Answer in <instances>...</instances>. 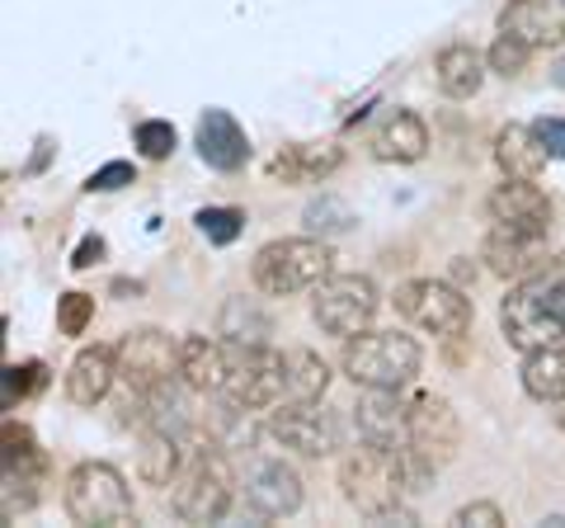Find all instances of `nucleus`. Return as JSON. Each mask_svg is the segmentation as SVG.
<instances>
[{
  "instance_id": "nucleus-1",
  "label": "nucleus",
  "mask_w": 565,
  "mask_h": 528,
  "mask_svg": "<svg viewBox=\"0 0 565 528\" xmlns=\"http://www.w3.org/2000/svg\"><path fill=\"white\" fill-rule=\"evenodd\" d=\"M340 490L344 500L373 524H415V515L405 509L411 486L401 477V453L382 448V444H363L349 448L340 457Z\"/></svg>"
},
{
  "instance_id": "nucleus-2",
  "label": "nucleus",
  "mask_w": 565,
  "mask_h": 528,
  "mask_svg": "<svg viewBox=\"0 0 565 528\" xmlns=\"http://www.w3.org/2000/svg\"><path fill=\"white\" fill-rule=\"evenodd\" d=\"M236 486H241V477H236L226 448L203 444L184 457L180 477L170 482V509H174V519H184V524H217L226 509H232Z\"/></svg>"
},
{
  "instance_id": "nucleus-3",
  "label": "nucleus",
  "mask_w": 565,
  "mask_h": 528,
  "mask_svg": "<svg viewBox=\"0 0 565 528\" xmlns=\"http://www.w3.org/2000/svg\"><path fill=\"white\" fill-rule=\"evenodd\" d=\"M334 274V255L326 241L316 236H282L259 245L250 264V278L264 297H292V293H316Z\"/></svg>"
},
{
  "instance_id": "nucleus-4",
  "label": "nucleus",
  "mask_w": 565,
  "mask_h": 528,
  "mask_svg": "<svg viewBox=\"0 0 565 528\" xmlns=\"http://www.w3.org/2000/svg\"><path fill=\"white\" fill-rule=\"evenodd\" d=\"M419 345L401 330H359L344 340V373L353 387H411L419 378Z\"/></svg>"
},
{
  "instance_id": "nucleus-5",
  "label": "nucleus",
  "mask_w": 565,
  "mask_h": 528,
  "mask_svg": "<svg viewBox=\"0 0 565 528\" xmlns=\"http://www.w3.org/2000/svg\"><path fill=\"white\" fill-rule=\"evenodd\" d=\"M66 515L90 528H122L132 519V490L114 463H81L66 477Z\"/></svg>"
},
{
  "instance_id": "nucleus-6",
  "label": "nucleus",
  "mask_w": 565,
  "mask_h": 528,
  "mask_svg": "<svg viewBox=\"0 0 565 528\" xmlns=\"http://www.w3.org/2000/svg\"><path fill=\"white\" fill-rule=\"evenodd\" d=\"M396 311L438 340H462L471 330V297L444 278H411L396 288Z\"/></svg>"
},
{
  "instance_id": "nucleus-7",
  "label": "nucleus",
  "mask_w": 565,
  "mask_h": 528,
  "mask_svg": "<svg viewBox=\"0 0 565 528\" xmlns=\"http://www.w3.org/2000/svg\"><path fill=\"white\" fill-rule=\"evenodd\" d=\"M311 316L326 336H359L377 316V284L367 274H330L311 297Z\"/></svg>"
},
{
  "instance_id": "nucleus-8",
  "label": "nucleus",
  "mask_w": 565,
  "mask_h": 528,
  "mask_svg": "<svg viewBox=\"0 0 565 528\" xmlns=\"http://www.w3.org/2000/svg\"><path fill=\"white\" fill-rule=\"evenodd\" d=\"M118 378L132 397H147L156 387L180 378V340L156 326H137L118 340Z\"/></svg>"
},
{
  "instance_id": "nucleus-9",
  "label": "nucleus",
  "mask_w": 565,
  "mask_h": 528,
  "mask_svg": "<svg viewBox=\"0 0 565 528\" xmlns=\"http://www.w3.org/2000/svg\"><path fill=\"white\" fill-rule=\"evenodd\" d=\"M264 430L302 457H330L344 444V425L326 401H278V411L264 420Z\"/></svg>"
},
{
  "instance_id": "nucleus-10",
  "label": "nucleus",
  "mask_w": 565,
  "mask_h": 528,
  "mask_svg": "<svg viewBox=\"0 0 565 528\" xmlns=\"http://www.w3.org/2000/svg\"><path fill=\"white\" fill-rule=\"evenodd\" d=\"M222 397L255 411L278 406L288 397V355L269 345H232V378H226Z\"/></svg>"
},
{
  "instance_id": "nucleus-11",
  "label": "nucleus",
  "mask_w": 565,
  "mask_h": 528,
  "mask_svg": "<svg viewBox=\"0 0 565 528\" xmlns=\"http://www.w3.org/2000/svg\"><path fill=\"white\" fill-rule=\"evenodd\" d=\"M241 496L259 519H288L302 509V477H297L292 463H282L274 453H259L241 472Z\"/></svg>"
},
{
  "instance_id": "nucleus-12",
  "label": "nucleus",
  "mask_w": 565,
  "mask_h": 528,
  "mask_svg": "<svg viewBox=\"0 0 565 528\" xmlns=\"http://www.w3.org/2000/svg\"><path fill=\"white\" fill-rule=\"evenodd\" d=\"M43 482H47V453L39 448L29 425L6 420V519L39 505Z\"/></svg>"
},
{
  "instance_id": "nucleus-13",
  "label": "nucleus",
  "mask_w": 565,
  "mask_h": 528,
  "mask_svg": "<svg viewBox=\"0 0 565 528\" xmlns=\"http://www.w3.org/2000/svg\"><path fill=\"white\" fill-rule=\"evenodd\" d=\"M486 213H490V226L500 232H519V236H546L552 232V203L546 193L533 184V180H509L486 199Z\"/></svg>"
},
{
  "instance_id": "nucleus-14",
  "label": "nucleus",
  "mask_w": 565,
  "mask_h": 528,
  "mask_svg": "<svg viewBox=\"0 0 565 528\" xmlns=\"http://www.w3.org/2000/svg\"><path fill=\"white\" fill-rule=\"evenodd\" d=\"M500 326L514 349H542V345H561L565 340V321L561 316H552L533 293H527L523 284L509 288V297L500 303Z\"/></svg>"
},
{
  "instance_id": "nucleus-15",
  "label": "nucleus",
  "mask_w": 565,
  "mask_h": 528,
  "mask_svg": "<svg viewBox=\"0 0 565 528\" xmlns=\"http://www.w3.org/2000/svg\"><path fill=\"white\" fill-rule=\"evenodd\" d=\"M353 425L367 444L401 448L411 444V401H401L392 387H363L359 406H353Z\"/></svg>"
},
{
  "instance_id": "nucleus-16",
  "label": "nucleus",
  "mask_w": 565,
  "mask_h": 528,
  "mask_svg": "<svg viewBox=\"0 0 565 528\" xmlns=\"http://www.w3.org/2000/svg\"><path fill=\"white\" fill-rule=\"evenodd\" d=\"M411 444L419 453H429L434 463H448L462 444V425H457V411L448 397H434V392H419L411 397Z\"/></svg>"
},
{
  "instance_id": "nucleus-17",
  "label": "nucleus",
  "mask_w": 565,
  "mask_h": 528,
  "mask_svg": "<svg viewBox=\"0 0 565 528\" xmlns=\"http://www.w3.org/2000/svg\"><path fill=\"white\" fill-rule=\"evenodd\" d=\"M500 33H514L527 47H561L565 43V0H509L500 10Z\"/></svg>"
},
{
  "instance_id": "nucleus-18",
  "label": "nucleus",
  "mask_w": 565,
  "mask_h": 528,
  "mask_svg": "<svg viewBox=\"0 0 565 528\" xmlns=\"http://www.w3.org/2000/svg\"><path fill=\"white\" fill-rule=\"evenodd\" d=\"M180 378L189 382V392L222 397L226 378H232V340H217V336H184V340H180Z\"/></svg>"
},
{
  "instance_id": "nucleus-19",
  "label": "nucleus",
  "mask_w": 565,
  "mask_h": 528,
  "mask_svg": "<svg viewBox=\"0 0 565 528\" xmlns=\"http://www.w3.org/2000/svg\"><path fill=\"white\" fill-rule=\"evenodd\" d=\"M367 147H373L377 161L386 166H415L424 151H429V128H424V118L411 114V109H392L386 114L373 137H367Z\"/></svg>"
},
{
  "instance_id": "nucleus-20",
  "label": "nucleus",
  "mask_w": 565,
  "mask_h": 528,
  "mask_svg": "<svg viewBox=\"0 0 565 528\" xmlns=\"http://www.w3.org/2000/svg\"><path fill=\"white\" fill-rule=\"evenodd\" d=\"M114 382H118V349H109V345L81 349L66 368V397L76 401V406H99V401L114 392Z\"/></svg>"
},
{
  "instance_id": "nucleus-21",
  "label": "nucleus",
  "mask_w": 565,
  "mask_h": 528,
  "mask_svg": "<svg viewBox=\"0 0 565 528\" xmlns=\"http://www.w3.org/2000/svg\"><path fill=\"white\" fill-rule=\"evenodd\" d=\"M340 166H344V151L334 142H292L269 161V175L278 184H321Z\"/></svg>"
},
{
  "instance_id": "nucleus-22",
  "label": "nucleus",
  "mask_w": 565,
  "mask_h": 528,
  "mask_svg": "<svg viewBox=\"0 0 565 528\" xmlns=\"http://www.w3.org/2000/svg\"><path fill=\"white\" fill-rule=\"evenodd\" d=\"M199 156L212 170H241L250 161V142H245V128L226 114V109H207L199 118Z\"/></svg>"
},
{
  "instance_id": "nucleus-23",
  "label": "nucleus",
  "mask_w": 565,
  "mask_h": 528,
  "mask_svg": "<svg viewBox=\"0 0 565 528\" xmlns=\"http://www.w3.org/2000/svg\"><path fill=\"white\" fill-rule=\"evenodd\" d=\"M481 255L490 264V274L514 278V284L552 260V255H546V236H519V232H500V226H490Z\"/></svg>"
},
{
  "instance_id": "nucleus-24",
  "label": "nucleus",
  "mask_w": 565,
  "mask_h": 528,
  "mask_svg": "<svg viewBox=\"0 0 565 528\" xmlns=\"http://www.w3.org/2000/svg\"><path fill=\"white\" fill-rule=\"evenodd\" d=\"M494 161H500V170L509 175V180H537L542 166L552 161V156H546L537 128H527V123H509V128L494 137Z\"/></svg>"
},
{
  "instance_id": "nucleus-25",
  "label": "nucleus",
  "mask_w": 565,
  "mask_h": 528,
  "mask_svg": "<svg viewBox=\"0 0 565 528\" xmlns=\"http://www.w3.org/2000/svg\"><path fill=\"white\" fill-rule=\"evenodd\" d=\"M486 72H490V62L471 43H452V47L438 52V62H434L438 91H444L448 99H471L486 85Z\"/></svg>"
},
{
  "instance_id": "nucleus-26",
  "label": "nucleus",
  "mask_w": 565,
  "mask_h": 528,
  "mask_svg": "<svg viewBox=\"0 0 565 528\" xmlns=\"http://www.w3.org/2000/svg\"><path fill=\"white\" fill-rule=\"evenodd\" d=\"M180 444L184 439H174L166 430H141V448H137V477L147 486H170L180 477L184 457H180Z\"/></svg>"
},
{
  "instance_id": "nucleus-27",
  "label": "nucleus",
  "mask_w": 565,
  "mask_h": 528,
  "mask_svg": "<svg viewBox=\"0 0 565 528\" xmlns=\"http://www.w3.org/2000/svg\"><path fill=\"white\" fill-rule=\"evenodd\" d=\"M259 411L255 406H241V401L222 397L217 411H207V444L217 448H255L259 444Z\"/></svg>"
},
{
  "instance_id": "nucleus-28",
  "label": "nucleus",
  "mask_w": 565,
  "mask_h": 528,
  "mask_svg": "<svg viewBox=\"0 0 565 528\" xmlns=\"http://www.w3.org/2000/svg\"><path fill=\"white\" fill-rule=\"evenodd\" d=\"M523 392L533 401H565V349L542 345L523 355Z\"/></svg>"
},
{
  "instance_id": "nucleus-29",
  "label": "nucleus",
  "mask_w": 565,
  "mask_h": 528,
  "mask_svg": "<svg viewBox=\"0 0 565 528\" xmlns=\"http://www.w3.org/2000/svg\"><path fill=\"white\" fill-rule=\"evenodd\" d=\"M330 387V368L311 349H288V401H321Z\"/></svg>"
},
{
  "instance_id": "nucleus-30",
  "label": "nucleus",
  "mask_w": 565,
  "mask_h": 528,
  "mask_svg": "<svg viewBox=\"0 0 565 528\" xmlns=\"http://www.w3.org/2000/svg\"><path fill=\"white\" fill-rule=\"evenodd\" d=\"M519 284H523L527 293H533L546 311L561 316V321H565V255H552V260L542 264V270H533L527 278H519Z\"/></svg>"
},
{
  "instance_id": "nucleus-31",
  "label": "nucleus",
  "mask_w": 565,
  "mask_h": 528,
  "mask_svg": "<svg viewBox=\"0 0 565 528\" xmlns=\"http://www.w3.org/2000/svg\"><path fill=\"white\" fill-rule=\"evenodd\" d=\"M90 321H95V297L90 293H62L57 297V330L62 336H85L90 330Z\"/></svg>"
},
{
  "instance_id": "nucleus-32",
  "label": "nucleus",
  "mask_w": 565,
  "mask_h": 528,
  "mask_svg": "<svg viewBox=\"0 0 565 528\" xmlns=\"http://www.w3.org/2000/svg\"><path fill=\"white\" fill-rule=\"evenodd\" d=\"M47 387V368L39 359H29V363H10L6 368V411H14V401H24L33 392H43Z\"/></svg>"
},
{
  "instance_id": "nucleus-33",
  "label": "nucleus",
  "mask_w": 565,
  "mask_h": 528,
  "mask_svg": "<svg viewBox=\"0 0 565 528\" xmlns=\"http://www.w3.org/2000/svg\"><path fill=\"white\" fill-rule=\"evenodd\" d=\"M199 232L212 245H232L245 232V213H241V208H203V213H199Z\"/></svg>"
},
{
  "instance_id": "nucleus-34",
  "label": "nucleus",
  "mask_w": 565,
  "mask_h": 528,
  "mask_svg": "<svg viewBox=\"0 0 565 528\" xmlns=\"http://www.w3.org/2000/svg\"><path fill=\"white\" fill-rule=\"evenodd\" d=\"M527 57H533V47H527V43H519L514 33H500V39L490 43V52H486L490 72H500V76H519L523 66H527Z\"/></svg>"
},
{
  "instance_id": "nucleus-35",
  "label": "nucleus",
  "mask_w": 565,
  "mask_h": 528,
  "mask_svg": "<svg viewBox=\"0 0 565 528\" xmlns=\"http://www.w3.org/2000/svg\"><path fill=\"white\" fill-rule=\"evenodd\" d=\"M137 151L147 156V161H166V156L174 151V128H170L166 118L137 123Z\"/></svg>"
},
{
  "instance_id": "nucleus-36",
  "label": "nucleus",
  "mask_w": 565,
  "mask_h": 528,
  "mask_svg": "<svg viewBox=\"0 0 565 528\" xmlns=\"http://www.w3.org/2000/svg\"><path fill=\"white\" fill-rule=\"evenodd\" d=\"M307 226H311V232L334 236V232H349V226H353V213H349L340 199H321V203H311V208H307Z\"/></svg>"
},
{
  "instance_id": "nucleus-37",
  "label": "nucleus",
  "mask_w": 565,
  "mask_h": 528,
  "mask_svg": "<svg viewBox=\"0 0 565 528\" xmlns=\"http://www.w3.org/2000/svg\"><path fill=\"white\" fill-rule=\"evenodd\" d=\"M452 524H457V528H500V524H504V509L494 505V500H471V505L457 509Z\"/></svg>"
},
{
  "instance_id": "nucleus-38",
  "label": "nucleus",
  "mask_w": 565,
  "mask_h": 528,
  "mask_svg": "<svg viewBox=\"0 0 565 528\" xmlns=\"http://www.w3.org/2000/svg\"><path fill=\"white\" fill-rule=\"evenodd\" d=\"M132 180H137V170H132L128 161H109V166H99V170L90 175V184H85V189L114 193V189H122V184H132Z\"/></svg>"
},
{
  "instance_id": "nucleus-39",
  "label": "nucleus",
  "mask_w": 565,
  "mask_h": 528,
  "mask_svg": "<svg viewBox=\"0 0 565 528\" xmlns=\"http://www.w3.org/2000/svg\"><path fill=\"white\" fill-rule=\"evenodd\" d=\"M533 128L542 137L546 156H552V161H565V118H542V123H533Z\"/></svg>"
},
{
  "instance_id": "nucleus-40",
  "label": "nucleus",
  "mask_w": 565,
  "mask_h": 528,
  "mask_svg": "<svg viewBox=\"0 0 565 528\" xmlns=\"http://www.w3.org/2000/svg\"><path fill=\"white\" fill-rule=\"evenodd\" d=\"M99 255H104V241H99V236H85V241L76 245V255H71V270H90Z\"/></svg>"
},
{
  "instance_id": "nucleus-41",
  "label": "nucleus",
  "mask_w": 565,
  "mask_h": 528,
  "mask_svg": "<svg viewBox=\"0 0 565 528\" xmlns=\"http://www.w3.org/2000/svg\"><path fill=\"white\" fill-rule=\"evenodd\" d=\"M556 81H561V85H565V62H561V66H556Z\"/></svg>"
},
{
  "instance_id": "nucleus-42",
  "label": "nucleus",
  "mask_w": 565,
  "mask_h": 528,
  "mask_svg": "<svg viewBox=\"0 0 565 528\" xmlns=\"http://www.w3.org/2000/svg\"><path fill=\"white\" fill-rule=\"evenodd\" d=\"M561 434H565V411H561Z\"/></svg>"
}]
</instances>
